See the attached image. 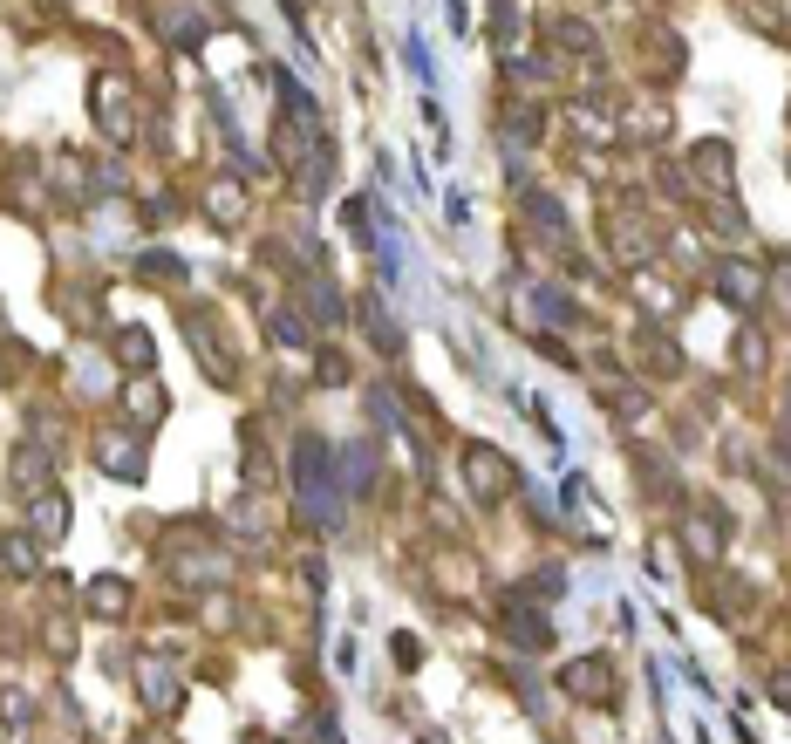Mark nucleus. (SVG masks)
<instances>
[{"mask_svg": "<svg viewBox=\"0 0 791 744\" xmlns=\"http://www.w3.org/2000/svg\"><path fill=\"white\" fill-rule=\"evenodd\" d=\"M464 465H471V485H478V499H498V492H512V465H498V451L471 444V451H464Z\"/></svg>", "mask_w": 791, "mask_h": 744, "instance_id": "f257e3e1", "label": "nucleus"}, {"mask_svg": "<svg viewBox=\"0 0 791 744\" xmlns=\"http://www.w3.org/2000/svg\"><path fill=\"white\" fill-rule=\"evenodd\" d=\"M716 287L737 301V308H757V294H764V274H757L751 260H723L716 267Z\"/></svg>", "mask_w": 791, "mask_h": 744, "instance_id": "f03ea898", "label": "nucleus"}, {"mask_svg": "<svg viewBox=\"0 0 791 744\" xmlns=\"http://www.w3.org/2000/svg\"><path fill=\"white\" fill-rule=\"evenodd\" d=\"M560 683H566V690H580V697H601V690H607V663H601V656H587V663L566 669Z\"/></svg>", "mask_w": 791, "mask_h": 744, "instance_id": "7ed1b4c3", "label": "nucleus"}, {"mask_svg": "<svg viewBox=\"0 0 791 744\" xmlns=\"http://www.w3.org/2000/svg\"><path fill=\"white\" fill-rule=\"evenodd\" d=\"M116 355H130L137 369H151V335H144V328H123V335H116Z\"/></svg>", "mask_w": 791, "mask_h": 744, "instance_id": "20e7f679", "label": "nucleus"}, {"mask_svg": "<svg viewBox=\"0 0 791 744\" xmlns=\"http://www.w3.org/2000/svg\"><path fill=\"white\" fill-rule=\"evenodd\" d=\"M737 355H744V369H757V362H764V342H757V328L744 335V349H737Z\"/></svg>", "mask_w": 791, "mask_h": 744, "instance_id": "39448f33", "label": "nucleus"}]
</instances>
